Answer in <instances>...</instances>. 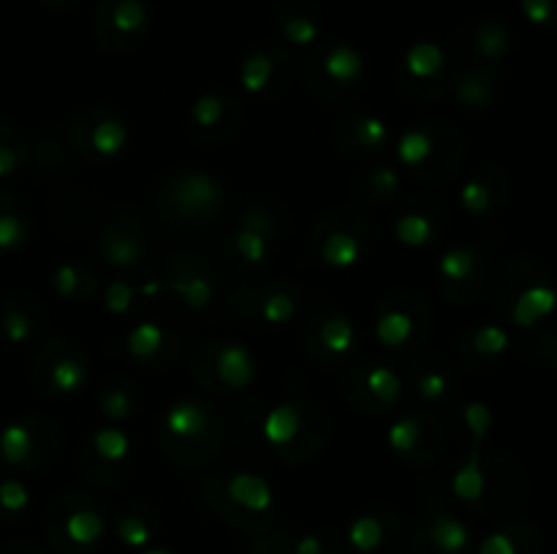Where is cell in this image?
I'll return each mask as SVG.
<instances>
[{
  "mask_svg": "<svg viewBox=\"0 0 557 554\" xmlns=\"http://www.w3.org/2000/svg\"><path fill=\"white\" fill-rule=\"evenodd\" d=\"M101 413L103 416L114 418V421H120V418H125L131 413V400L128 394H125L123 389H114V391H107L101 400Z\"/></svg>",
  "mask_w": 557,
  "mask_h": 554,
  "instance_id": "cell-49",
  "label": "cell"
},
{
  "mask_svg": "<svg viewBox=\"0 0 557 554\" xmlns=\"http://www.w3.org/2000/svg\"><path fill=\"white\" fill-rule=\"evenodd\" d=\"M476 554H542V536L525 527H500L479 543Z\"/></svg>",
  "mask_w": 557,
  "mask_h": 554,
  "instance_id": "cell-8",
  "label": "cell"
},
{
  "mask_svg": "<svg viewBox=\"0 0 557 554\" xmlns=\"http://www.w3.org/2000/svg\"><path fill=\"white\" fill-rule=\"evenodd\" d=\"M60 530H63V538L69 543L79 549H92L103 538V516L92 508H76L71 514L63 516L60 521Z\"/></svg>",
  "mask_w": 557,
  "mask_h": 554,
  "instance_id": "cell-10",
  "label": "cell"
},
{
  "mask_svg": "<svg viewBox=\"0 0 557 554\" xmlns=\"http://www.w3.org/2000/svg\"><path fill=\"white\" fill-rule=\"evenodd\" d=\"M145 248L134 237H112L103 244V259L112 266H131L141 259Z\"/></svg>",
  "mask_w": 557,
  "mask_h": 554,
  "instance_id": "cell-34",
  "label": "cell"
},
{
  "mask_svg": "<svg viewBox=\"0 0 557 554\" xmlns=\"http://www.w3.org/2000/svg\"><path fill=\"white\" fill-rule=\"evenodd\" d=\"M460 201L471 215H487V212L493 210V190L484 182H479V179H471V182L462 188Z\"/></svg>",
  "mask_w": 557,
  "mask_h": 554,
  "instance_id": "cell-42",
  "label": "cell"
},
{
  "mask_svg": "<svg viewBox=\"0 0 557 554\" xmlns=\"http://www.w3.org/2000/svg\"><path fill=\"white\" fill-rule=\"evenodd\" d=\"M20 168V158L9 144H0V177H9Z\"/></svg>",
  "mask_w": 557,
  "mask_h": 554,
  "instance_id": "cell-52",
  "label": "cell"
},
{
  "mask_svg": "<svg viewBox=\"0 0 557 554\" xmlns=\"http://www.w3.org/2000/svg\"><path fill=\"white\" fill-rule=\"evenodd\" d=\"M348 543H351L354 552L359 554H375L386 541V525L381 516L375 514H359L357 519L348 525L346 532Z\"/></svg>",
  "mask_w": 557,
  "mask_h": 554,
  "instance_id": "cell-16",
  "label": "cell"
},
{
  "mask_svg": "<svg viewBox=\"0 0 557 554\" xmlns=\"http://www.w3.org/2000/svg\"><path fill=\"white\" fill-rule=\"evenodd\" d=\"M141 554H172V552H166V549H147V552Z\"/></svg>",
  "mask_w": 557,
  "mask_h": 554,
  "instance_id": "cell-54",
  "label": "cell"
},
{
  "mask_svg": "<svg viewBox=\"0 0 557 554\" xmlns=\"http://www.w3.org/2000/svg\"><path fill=\"white\" fill-rule=\"evenodd\" d=\"M294 554H324V538L319 532H305L297 543H294Z\"/></svg>",
  "mask_w": 557,
  "mask_h": 554,
  "instance_id": "cell-51",
  "label": "cell"
},
{
  "mask_svg": "<svg viewBox=\"0 0 557 554\" xmlns=\"http://www.w3.org/2000/svg\"><path fill=\"white\" fill-rule=\"evenodd\" d=\"M509 342H511L509 331L500 329V326H495V324L482 326V329L473 331V337H471L473 351L482 353V356H500V353L509 348Z\"/></svg>",
  "mask_w": 557,
  "mask_h": 554,
  "instance_id": "cell-35",
  "label": "cell"
},
{
  "mask_svg": "<svg viewBox=\"0 0 557 554\" xmlns=\"http://www.w3.org/2000/svg\"><path fill=\"white\" fill-rule=\"evenodd\" d=\"M297 315V299L292 297V293H270V297L261 302V318L267 320V324H288V320Z\"/></svg>",
  "mask_w": 557,
  "mask_h": 554,
  "instance_id": "cell-36",
  "label": "cell"
},
{
  "mask_svg": "<svg viewBox=\"0 0 557 554\" xmlns=\"http://www.w3.org/2000/svg\"><path fill=\"white\" fill-rule=\"evenodd\" d=\"M90 144L92 150L103 158L120 155V152H125V147H128V128H125L123 119L103 117L101 123H96V128H92Z\"/></svg>",
  "mask_w": 557,
  "mask_h": 554,
  "instance_id": "cell-19",
  "label": "cell"
},
{
  "mask_svg": "<svg viewBox=\"0 0 557 554\" xmlns=\"http://www.w3.org/2000/svg\"><path fill=\"white\" fill-rule=\"evenodd\" d=\"M52 286L60 297L76 299L82 291V272L74 264H60L52 272Z\"/></svg>",
  "mask_w": 557,
  "mask_h": 554,
  "instance_id": "cell-45",
  "label": "cell"
},
{
  "mask_svg": "<svg viewBox=\"0 0 557 554\" xmlns=\"http://www.w3.org/2000/svg\"><path fill=\"white\" fill-rule=\"evenodd\" d=\"M228 498L245 514H270L275 505V492H272L270 481L259 473H237L228 481Z\"/></svg>",
  "mask_w": 557,
  "mask_h": 554,
  "instance_id": "cell-4",
  "label": "cell"
},
{
  "mask_svg": "<svg viewBox=\"0 0 557 554\" xmlns=\"http://www.w3.org/2000/svg\"><path fill=\"white\" fill-rule=\"evenodd\" d=\"M281 30H283V36H286L292 43H297V47H310V43L319 41V36H321L319 20L310 14L286 16V20L281 22Z\"/></svg>",
  "mask_w": 557,
  "mask_h": 554,
  "instance_id": "cell-32",
  "label": "cell"
},
{
  "mask_svg": "<svg viewBox=\"0 0 557 554\" xmlns=\"http://www.w3.org/2000/svg\"><path fill=\"white\" fill-rule=\"evenodd\" d=\"M174 293L188 304L190 310H205L212 302V282L205 275H183L169 282Z\"/></svg>",
  "mask_w": 557,
  "mask_h": 554,
  "instance_id": "cell-27",
  "label": "cell"
},
{
  "mask_svg": "<svg viewBox=\"0 0 557 554\" xmlns=\"http://www.w3.org/2000/svg\"><path fill=\"white\" fill-rule=\"evenodd\" d=\"M234 248L248 264H264L272 250V217L264 210H248L234 231Z\"/></svg>",
  "mask_w": 557,
  "mask_h": 554,
  "instance_id": "cell-2",
  "label": "cell"
},
{
  "mask_svg": "<svg viewBox=\"0 0 557 554\" xmlns=\"http://www.w3.org/2000/svg\"><path fill=\"white\" fill-rule=\"evenodd\" d=\"M27 237V226L20 215L14 212H0V250L9 253V250L20 248Z\"/></svg>",
  "mask_w": 557,
  "mask_h": 554,
  "instance_id": "cell-43",
  "label": "cell"
},
{
  "mask_svg": "<svg viewBox=\"0 0 557 554\" xmlns=\"http://www.w3.org/2000/svg\"><path fill=\"white\" fill-rule=\"evenodd\" d=\"M3 335L9 337V342L22 345V342L30 340L33 324L22 310H5L3 313Z\"/></svg>",
  "mask_w": 557,
  "mask_h": 554,
  "instance_id": "cell-46",
  "label": "cell"
},
{
  "mask_svg": "<svg viewBox=\"0 0 557 554\" xmlns=\"http://www.w3.org/2000/svg\"><path fill=\"white\" fill-rule=\"evenodd\" d=\"M161 291H163V282H158V280H150V282H145V286L136 288V293L145 299H156Z\"/></svg>",
  "mask_w": 557,
  "mask_h": 554,
  "instance_id": "cell-53",
  "label": "cell"
},
{
  "mask_svg": "<svg viewBox=\"0 0 557 554\" xmlns=\"http://www.w3.org/2000/svg\"><path fill=\"white\" fill-rule=\"evenodd\" d=\"M451 492L462 503H479L484 492H487V476H484L482 445L479 443L471 445V454H468V459L462 462L460 470L451 478Z\"/></svg>",
  "mask_w": 557,
  "mask_h": 554,
  "instance_id": "cell-9",
  "label": "cell"
},
{
  "mask_svg": "<svg viewBox=\"0 0 557 554\" xmlns=\"http://www.w3.org/2000/svg\"><path fill=\"white\" fill-rule=\"evenodd\" d=\"M272 74H275V60L267 52H253L239 68V81L248 92H264L270 87Z\"/></svg>",
  "mask_w": 557,
  "mask_h": 554,
  "instance_id": "cell-25",
  "label": "cell"
},
{
  "mask_svg": "<svg viewBox=\"0 0 557 554\" xmlns=\"http://www.w3.org/2000/svg\"><path fill=\"white\" fill-rule=\"evenodd\" d=\"M163 345H166V329L161 324H156V320H141V324L131 326L128 335H125V351L136 362H147Z\"/></svg>",
  "mask_w": 557,
  "mask_h": 554,
  "instance_id": "cell-15",
  "label": "cell"
},
{
  "mask_svg": "<svg viewBox=\"0 0 557 554\" xmlns=\"http://www.w3.org/2000/svg\"><path fill=\"white\" fill-rule=\"evenodd\" d=\"M223 109H226L223 98L207 92V96H199L194 101V106H190V119H194L199 128H212V125L221 123Z\"/></svg>",
  "mask_w": 557,
  "mask_h": 554,
  "instance_id": "cell-39",
  "label": "cell"
},
{
  "mask_svg": "<svg viewBox=\"0 0 557 554\" xmlns=\"http://www.w3.org/2000/svg\"><path fill=\"white\" fill-rule=\"evenodd\" d=\"M403 65H406V71L411 79H417V81L433 79V76H438L441 71H444L446 52L441 49V43L419 41L408 49L406 58H403Z\"/></svg>",
  "mask_w": 557,
  "mask_h": 554,
  "instance_id": "cell-13",
  "label": "cell"
},
{
  "mask_svg": "<svg viewBox=\"0 0 557 554\" xmlns=\"http://www.w3.org/2000/svg\"><path fill=\"white\" fill-rule=\"evenodd\" d=\"M85 378L87 369L79 358H60V362H54L52 375H49V380H52V386L60 394H74V391H79L85 386Z\"/></svg>",
  "mask_w": 557,
  "mask_h": 554,
  "instance_id": "cell-30",
  "label": "cell"
},
{
  "mask_svg": "<svg viewBox=\"0 0 557 554\" xmlns=\"http://www.w3.org/2000/svg\"><path fill=\"white\" fill-rule=\"evenodd\" d=\"M30 503V494H27V487L16 478H5L0 481V514L5 516H20L22 511Z\"/></svg>",
  "mask_w": 557,
  "mask_h": 554,
  "instance_id": "cell-37",
  "label": "cell"
},
{
  "mask_svg": "<svg viewBox=\"0 0 557 554\" xmlns=\"http://www.w3.org/2000/svg\"><path fill=\"white\" fill-rule=\"evenodd\" d=\"M321 261L332 269H351L362 261V242L351 231H332L321 242Z\"/></svg>",
  "mask_w": 557,
  "mask_h": 554,
  "instance_id": "cell-14",
  "label": "cell"
},
{
  "mask_svg": "<svg viewBox=\"0 0 557 554\" xmlns=\"http://www.w3.org/2000/svg\"><path fill=\"white\" fill-rule=\"evenodd\" d=\"M215 373L221 383L228 389H248L256 380V356L243 345V342H226L218 348Z\"/></svg>",
  "mask_w": 557,
  "mask_h": 554,
  "instance_id": "cell-5",
  "label": "cell"
},
{
  "mask_svg": "<svg viewBox=\"0 0 557 554\" xmlns=\"http://www.w3.org/2000/svg\"><path fill=\"white\" fill-rule=\"evenodd\" d=\"M324 74L326 79H332L335 85H354L364 76V58L362 52H357L348 43H337L330 52L324 54Z\"/></svg>",
  "mask_w": 557,
  "mask_h": 554,
  "instance_id": "cell-12",
  "label": "cell"
},
{
  "mask_svg": "<svg viewBox=\"0 0 557 554\" xmlns=\"http://www.w3.org/2000/svg\"><path fill=\"white\" fill-rule=\"evenodd\" d=\"M462 418H466L468 429H471L473 443L482 445V440L487 438L490 432V424H493V411H490L484 402H471V405H466V411H462Z\"/></svg>",
  "mask_w": 557,
  "mask_h": 554,
  "instance_id": "cell-44",
  "label": "cell"
},
{
  "mask_svg": "<svg viewBox=\"0 0 557 554\" xmlns=\"http://www.w3.org/2000/svg\"><path fill=\"white\" fill-rule=\"evenodd\" d=\"M473 43H476L479 54H484L487 60H500L506 52H509L511 38H509V30H506L500 22H482Z\"/></svg>",
  "mask_w": 557,
  "mask_h": 554,
  "instance_id": "cell-28",
  "label": "cell"
},
{
  "mask_svg": "<svg viewBox=\"0 0 557 554\" xmlns=\"http://www.w3.org/2000/svg\"><path fill=\"white\" fill-rule=\"evenodd\" d=\"M364 386H368L370 394L379 402H384V405H395L403 394L400 375L392 367H384V364H373V367L364 373Z\"/></svg>",
  "mask_w": 557,
  "mask_h": 554,
  "instance_id": "cell-23",
  "label": "cell"
},
{
  "mask_svg": "<svg viewBox=\"0 0 557 554\" xmlns=\"http://www.w3.org/2000/svg\"><path fill=\"white\" fill-rule=\"evenodd\" d=\"M299 427H302L299 407L292 405V402H281V405H275L264 416V421H261V435H264V440L270 445L283 449V445L294 443V438L299 435Z\"/></svg>",
  "mask_w": 557,
  "mask_h": 554,
  "instance_id": "cell-11",
  "label": "cell"
},
{
  "mask_svg": "<svg viewBox=\"0 0 557 554\" xmlns=\"http://www.w3.org/2000/svg\"><path fill=\"white\" fill-rule=\"evenodd\" d=\"M433 155V136L424 128H411L397 141V161L406 168H419Z\"/></svg>",
  "mask_w": 557,
  "mask_h": 554,
  "instance_id": "cell-22",
  "label": "cell"
},
{
  "mask_svg": "<svg viewBox=\"0 0 557 554\" xmlns=\"http://www.w3.org/2000/svg\"><path fill=\"white\" fill-rule=\"evenodd\" d=\"M210 427V413L201 402L180 400L163 413V429L177 440H196Z\"/></svg>",
  "mask_w": 557,
  "mask_h": 554,
  "instance_id": "cell-7",
  "label": "cell"
},
{
  "mask_svg": "<svg viewBox=\"0 0 557 554\" xmlns=\"http://www.w3.org/2000/svg\"><path fill=\"white\" fill-rule=\"evenodd\" d=\"M417 391L424 400H441L449 391V380H446L444 373H428L424 378H419Z\"/></svg>",
  "mask_w": 557,
  "mask_h": 554,
  "instance_id": "cell-50",
  "label": "cell"
},
{
  "mask_svg": "<svg viewBox=\"0 0 557 554\" xmlns=\"http://www.w3.org/2000/svg\"><path fill=\"white\" fill-rule=\"evenodd\" d=\"M109 25L117 36H139L147 25L145 0H114L109 11Z\"/></svg>",
  "mask_w": 557,
  "mask_h": 554,
  "instance_id": "cell-20",
  "label": "cell"
},
{
  "mask_svg": "<svg viewBox=\"0 0 557 554\" xmlns=\"http://www.w3.org/2000/svg\"><path fill=\"white\" fill-rule=\"evenodd\" d=\"M370 188L379 196H395L400 190V174L389 166H379L370 174Z\"/></svg>",
  "mask_w": 557,
  "mask_h": 554,
  "instance_id": "cell-48",
  "label": "cell"
},
{
  "mask_svg": "<svg viewBox=\"0 0 557 554\" xmlns=\"http://www.w3.org/2000/svg\"><path fill=\"white\" fill-rule=\"evenodd\" d=\"M419 435H422V429H419L417 418H397L389 427V432H386V443H389L395 454H411L419 443Z\"/></svg>",
  "mask_w": 557,
  "mask_h": 554,
  "instance_id": "cell-33",
  "label": "cell"
},
{
  "mask_svg": "<svg viewBox=\"0 0 557 554\" xmlns=\"http://www.w3.org/2000/svg\"><path fill=\"white\" fill-rule=\"evenodd\" d=\"M428 543L435 554H471L473 532L460 516L438 514L428 525Z\"/></svg>",
  "mask_w": 557,
  "mask_h": 554,
  "instance_id": "cell-6",
  "label": "cell"
},
{
  "mask_svg": "<svg viewBox=\"0 0 557 554\" xmlns=\"http://www.w3.org/2000/svg\"><path fill=\"white\" fill-rule=\"evenodd\" d=\"M33 445H36V435H33L30 427H25V424H9L0 432V459L5 465H22L33 454Z\"/></svg>",
  "mask_w": 557,
  "mask_h": 554,
  "instance_id": "cell-21",
  "label": "cell"
},
{
  "mask_svg": "<svg viewBox=\"0 0 557 554\" xmlns=\"http://www.w3.org/2000/svg\"><path fill=\"white\" fill-rule=\"evenodd\" d=\"M92 449L103 462H123L131 454V438L120 427H101L92 435Z\"/></svg>",
  "mask_w": 557,
  "mask_h": 554,
  "instance_id": "cell-26",
  "label": "cell"
},
{
  "mask_svg": "<svg viewBox=\"0 0 557 554\" xmlns=\"http://www.w3.org/2000/svg\"><path fill=\"white\" fill-rule=\"evenodd\" d=\"M457 98L471 109H484L493 103V79L484 74H468L457 85Z\"/></svg>",
  "mask_w": 557,
  "mask_h": 554,
  "instance_id": "cell-31",
  "label": "cell"
},
{
  "mask_svg": "<svg viewBox=\"0 0 557 554\" xmlns=\"http://www.w3.org/2000/svg\"><path fill=\"white\" fill-rule=\"evenodd\" d=\"M395 239L406 248H424L433 239V221L422 212H406L395 221Z\"/></svg>",
  "mask_w": 557,
  "mask_h": 554,
  "instance_id": "cell-24",
  "label": "cell"
},
{
  "mask_svg": "<svg viewBox=\"0 0 557 554\" xmlns=\"http://www.w3.org/2000/svg\"><path fill=\"white\" fill-rule=\"evenodd\" d=\"M522 11L533 25L557 27V0H522Z\"/></svg>",
  "mask_w": 557,
  "mask_h": 554,
  "instance_id": "cell-47",
  "label": "cell"
},
{
  "mask_svg": "<svg viewBox=\"0 0 557 554\" xmlns=\"http://www.w3.org/2000/svg\"><path fill=\"white\" fill-rule=\"evenodd\" d=\"M169 196L185 215H212L223 206L221 182L207 172H185L174 177Z\"/></svg>",
  "mask_w": 557,
  "mask_h": 554,
  "instance_id": "cell-1",
  "label": "cell"
},
{
  "mask_svg": "<svg viewBox=\"0 0 557 554\" xmlns=\"http://www.w3.org/2000/svg\"><path fill=\"white\" fill-rule=\"evenodd\" d=\"M357 139L368 150H381L389 139V125H386V119L375 117V114H364V117L357 119Z\"/></svg>",
  "mask_w": 557,
  "mask_h": 554,
  "instance_id": "cell-38",
  "label": "cell"
},
{
  "mask_svg": "<svg viewBox=\"0 0 557 554\" xmlns=\"http://www.w3.org/2000/svg\"><path fill=\"white\" fill-rule=\"evenodd\" d=\"M555 307L557 291L553 288V282H531V286H525L517 293L515 304H511V320H515L517 326H522V329H531V326L542 324L547 315H553Z\"/></svg>",
  "mask_w": 557,
  "mask_h": 554,
  "instance_id": "cell-3",
  "label": "cell"
},
{
  "mask_svg": "<svg viewBox=\"0 0 557 554\" xmlns=\"http://www.w3.org/2000/svg\"><path fill=\"white\" fill-rule=\"evenodd\" d=\"M476 269V253L471 248H451L441 255L438 272L449 282H466Z\"/></svg>",
  "mask_w": 557,
  "mask_h": 554,
  "instance_id": "cell-29",
  "label": "cell"
},
{
  "mask_svg": "<svg viewBox=\"0 0 557 554\" xmlns=\"http://www.w3.org/2000/svg\"><path fill=\"white\" fill-rule=\"evenodd\" d=\"M319 340L330 356H346L354 348V342H357V326L346 315H332V318L321 324Z\"/></svg>",
  "mask_w": 557,
  "mask_h": 554,
  "instance_id": "cell-18",
  "label": "cell"
},
{
  "mask_svg": "<svg viewBox=\"0 0 557 554\" xmlns=\"http://www.w3.org/2000/svg\"><path fill=\"white\" fill-rule=\"evenodd\" d=\"M117 536L125 546L131 549H145L152 541V530L141 516H120L117 521Z\"/></svg>",
  "mask_w": 557,
  "mask_h": 554,
  "instance_id": "cell-40",
  "label": "cell"
},
{
  "mask_svg": "<svg viewBox=\"0 0 557 554\" xmlns=\"http://www.w3.org/2000/svg\"><path fill=\"white\" fill-rule=\"evenodd\" d=\"M413 320L406 310L389 307L379 315L375 320V340L384 348H403L408 340H411Z\"/></svg>",
  "mask_w": 557,
  "mask_h": 554,
  "instance_id": "cell-17",
  "label": "cell"
},
{
  "mask_svg": "<svg viewBox=\"0 0 557 554\" xmlns=\"http://www.w3.org/2000/svg\"><path fill=\"white\" fill-rule=\"evenodd\" d=\"M136 297H139V293H136V286H131V282L125 280H114L109 282L107 293H103V307L112 315H125Z\"/></svg>",
  "mask_w": 557,
  "mask_h": 554,
  "instance_id": "cell-41",
  "label": "cell"
}]
</instances>
